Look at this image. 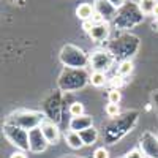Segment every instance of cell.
Here are the masks:
<instances>
[{
  "label": "cell",
  "instance_id": "ac0fdd59",
  "mask_svg": "<svg viewBox=\"0 0 158 158\" xmlns=\"http://www.w3.org/2000/svg\"><path fill=\"white\" fill-rule=\"evenodd\" d=\"M11 158H27V156H25V153H22V152H16V153L11 155Z\"/></svg>",
  "mask_w": 158,
  "mask_h": 158
},
{
  "label": "cell",
  "instance_id": "2e32d148",
  "mask_svg": "<svg viewBox=\"0 0 158 158\" xmlns=\"http://www.w3.org/2000/svg\"><path fill=\"white\" fill-rule=\"evenodd\" d=\"M122 84H123V81H122V76H118V77L115 76V77L112 79V87H114V89L117 87V90H118V87H120Z\"/></svg>",
  "mask_w": 158,
  "mask_h": 158
},
{
  "label": "cell",
  "instance_id": "30bf717a",
  "mask_svg": "<svg viewBox=\"0 0 158 158\" xmlns=\"http://www.w3.org/2000/svg\"><path fill=\"white\" fill-rule=\"evenodd\" d=\"M131 71H133V63H131L130 60H125V62H122L120 65H118V68H117V73H118V76H128Z\"/></svg>",
  "mask_w": 158,
  "mask_h": 158
},
{
  "label": "cell",
  "instance_id": "277c9868",
  "mask_svg": "<svg viewBox=\"0 0 158 158\" xmlns=\"http://www.w3.org/2000/svg\"><path fill=\"white\" fill-rule=\"evenodd\" d=\"M92 123H94V120H92V117L90 115H77V117H71V120H70V130L71 131H84L87 128L92 127Z\"/></svg>",
  "mask_w": 158,
  "mask_h": 158
},
{
  "label": "cell",
  "instance_id": "6da1fadb",
  "mask_svg": "<svg viewBox=\"0 0 158 158\" xmlns=\"http://www.w3.org/2000/svg\"><path fill=\"white\" fill-rule=\"evenodd\" d=\"M111 62H112V57L109 56V52H104V51H97L90 57L92 68L95 71H103V73L108 71L111 67Z\"/></svg>",
  "mask_w": 158,
  "mask_h": 158
},
{
  "label": "cell",
  "instance_id": "9c48e42d",
  "mask_svg": "<svg viewBox=\"0 0 158 158\" xmlns=\"http://www.w3.org/2000/svg\"><path fill=\"white\" fill-rule=\"evenodd\" d=\"M90 82H92V85H94V87H103L104 84H106V74H104L103 71H95V73H92Z\"/></svg>",
  "mask_w": 158,
  "mask_h": 158
},
{
  "label": "cell",
  "instance_id": "e0dca14e",
  "mask_svg": "<svg viewBox=\"0 0 158 158\" xmlns=\"http://www.w3.org/2000/svg\"><path fill=\"white\" fill-rule=\"evenodd\" d=\"M108 2H109L114 8H120V6L125 3V0H108Z\"/></svg>",
  "mask_w": 158,
  "mask_h": 158
},
{
  "label": "cell",
  "instance_id": "7a4b0ae2",
  "mask_svg": "<svg viewBox=\"0 0 158 158\" xmlns=\"http://www.w3.org/2000/svg\"><path fill=\"white\" fill-rule=\"evenodd\" d=\"M41 133L44 136V139L48 141V144H57L60 139V131L57 128V125H54L52 122H43L41 123Z\"/></svg>",
  "mask_w": 158,
  "mask_h": 158
},
{
  "label": "cell",
  "instance_id": "9a60e30c",
  "mask_svg": "<svg viewBox=\"0 0 158 158\" xmlns=\"http://www.w3.org/2000/svg\"><path fill=\"white\" fill-rule=\"evenodd\" d=\"M125 158H144V155H142L139 150H131V152H130Z\"/></svg>",
  "mask_w": 158,
  "mask_h": 158
},
{
  "label": "cell",
  "instance_id": "8fae6325",
  "mask_svg": "<svg viewBox=\"0 0 158 158\" xmlns=\"http://www.w3.org/2000/svg\"><path fill=\"white\" fill-rule=\"evenodd\" d=\"M70 114L73 117H77V115H82L84 114V106L81 103H73L70 106Z\"/></svg>",
  "mask_w": 158,
  "mask_h": 158
},
{
  "label": "cell",
  "instance_id": "52a82bcc",
  "mask_svg": "<svg viewBox=\"0 0 158 158\" xmlns=\"http://www.w3.org/2000/svg\"><path fill=\"white\" fill-rule=\"evenodd\" d=\"M79 135H81V138H82V141H84L85 146L94 144L95 139H97V136H98L97 130H95L94 127H90V128H87V130H84V131H79Z\"/></svg>",
  "mask_w": 158,
  "mask_h": 158
},
{
  "label": "cell",
  "instance_id": "4fadbf2b",
  "mask_svg": "<svg viewBox=\"0 0 158 158\" xmlns=\"http://www.w3.org/2000/svg\"><path fill=\"white\" fill-rule=\"evenodd\" d=\"M108 98H109V103H117V104H118V101H120L122 95H120V92H118L117 89H112V90L109 92Z\"/></svg>",
  "mask_w": 158,
  "mask_h": 158
},
{
  "label": "cell",
  "instance_id": "ba28073f",
  "mask_svg": "<svg viewBox=\"0 0 158 158\" xmlns=\"http://www.w3.org/2000/svg\"><path fill=\"white\" fill-rule=\"evenodd\" d=\"M158 0H139V10L142 15H152Z\"/></svg>",
  "mask_w": 158,
  "mask_h": 158
},
{
  "label": "cell",
  "instance_id": "7c38bea8",
  "mask_svg": "<svg viewBox=\"0 0 158 158\" xmlns=\"http://www.w3.org/2000/svg\"><path fill=\"white\" fill-rule=\"evenodd\" d=\"M118 112H120V108H118L117 103H109L108 106H106V114L109 117H117Z\"/></svg>",
  "mask_w": 158,
  "mask_h": 158
},
{
  "label": "cell",
  "instance_id": "5bb4252c",
  "mask_svg": "<svg viewBox=\"0 0 158 158\" xmlns=\"http://www.w3.org/2000/svg\"><path fill=\"white\" fill-rule=\"evenodd\" d=\"M94 158H109V153H108V150H106V149L100 147V149H97V150H95Z\"/></svg>",
  "mask_w": 158,
  "mask_h": 158
},
{
  "label": "cell",
  "instance_id": "5b68a950",
  "mask_svg": "<svg viewBox=\"0 0 158 158\" xmlns=\"http://www.w3.org/2000/svg\"><path fill=\"white\" fill-rule=\"evenodd\" d=\"M95 15V6H92L90 3H81L76 8V16L82 21L92 19V16Z\"/></svg>",
  "mask_w": 158,
  "mask_h": 158
},
{
  "label": "cell",
  "instance_id": "3957f363",
  "mask_svg": "<svg viewBox=\"0 0 158 158\" xmlns=\"http://www.w3.org/2000/svg\"><path fill=\"white\" fill-rule=\"evenodd\" d=\"M109 35V24L108 22H97L94 24V27L92 30L89 32V36L94 40V41H103V40H106Z\"/></svg>",
  "mask_w": 158,
  "mask_h": 158
},
{
  "label": "cell",
  "instance_id": "d6986e66",
  "mask_svg": "<svg viewBox=\"0 0 158 158\" xmlns=\"http://www.w3.org/2000/svg\"><path fill=\"white\" fill-rule=\"evenodd\" d=\"M152 15L158 19V3H156V6H155V10H153V13H152Z\"/></svg>",
  "mask_w": 158,
  "mask_h": 158
},
{
  "label": "cell",
  "instance_id": "ffe728a7",
  "mask_svg": "<svg viewBox=\"0 0 158 158\" xmlns=\"http://www.w3.org/2000/svg\"><path fill=\"white\" fill-rule=\"evenodd\" d=\"M156 27H158V19H156Z\"/></svg>",
  "mask_w": 158,
  "mask_h": 158
},
{
  "label": "cell",
  "instance_id": "8992f818",
  "mask_svg": "<svg viewBox=\"0 0 158 158\" xmlns=\"http://www.w3.org/2000/svg\"><path fill=\"white\" fill-rule=\"evenodd\" d=\"M65 139H67V144L71 149H81L82 146H85L82 138H81V135H79L77 131H71L70 130L67 133V136H65Z\"/></svg>",
  "mask_w": 158,
  "mask_h": 158
}]
</instances>
